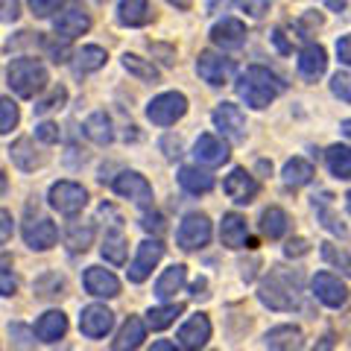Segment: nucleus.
Returning <instances> with one entry per match:
<instances>
[{"instance_id": "f257e3e1", "label": "nucleus", "mask_w": 351, "mask_h": 351, "mask_svg": "<svg viewBox=\"0 0 351 351\" xmlns=\"http://www.w3.org/2000/svg\"><path fill=\"white\" fill-rule=\"evenodd\" d=\"M234 88H237V97L249 108L261 112V108H267L276 97H281L284 91H287V82H284L278 73H272L269 68L252 64V68H246V73L237 80Z\"/></svg>"}, {"instance_id": "f03ea898", "label": "nucleus", "mask_w": 351, "mask_h": 351, "mask_svg": "<svg viewBox=\"0 0 351 351\" xmlns=\"http://www.w3.org/2000/svg\"><path fill=\"white\" fill-rule=\"evenodd\" d=\"M6 82L21 97V100H32V97L41 94L44 88H47L50 76H47V68H44L38 59L21 56L6 68Z\"/></svg>"}, {"instance_id": "7ed1b4c3", "label": "nucleus", "mask_w": 351, "mask_h": 351, "mask_svg": "<svg viewBox=\"0 0 351 351\" xmlns=\"http://www.w3.org/2000/svg\"><path fill=\"white\" fill-rule=\"evenodd\" d=\"M261 304H267L269 311H295L299 307V278L290 281L284 272L272 269L258 287Z\"/></svg>"}, {"instance_id": "20e7f679", "label": "nucleus", "mask_w": 351, "mask_h": 351, "mask_svg": "<svg viewBox=\"0 0 351 351\" xmlns=\"http://www.w3.org/2000/svg\"><path fill=\"white\" fill-rule=\"evenodd\" d=\"M188 114V97L182 91H164L147 103V120L156 126H173Z\"/></svg>"}, {"instance_id": "39448f33", "label": "nucleus", "mask_w": 351, "mask_h": 351, "mask_svg": "<svg viewBox=\"0 0 351 351\" xmlns=\"http://www.w3.org/2000/svg\"><path fill=\"white\" fill-rule=\"evenodd\" d=\"M47 202H50L53 211H59L62 217H76V214L85 211V205H88V191L82 188V184L62 179V182H53V184H50Z\"/></svg>"}, {"instance_id": "423d86ee", "label": "nucleus", "mask_w": 351, "mask_h": 351, "mask_svg": "<svg viewBox=\"0 0 351 351\" xmlns=\"http://www.w3.org/2000/svg\"><path fill=\"white\" fill-rule=\"evenodd\" d=\"M91 29V15L82 6V0H68L56 15H53V32L62 36L64 41H73Z\"/></svg>"}, {"instance_id": "0eeeda50", "label": "nucleus", "mask_w": 351, "mask_h": 351, "mask_svg": "<svg viewBox=\"0 0 351 351\" xmlns=\"http://www.w3.org/2000/svg\"><path fill=\"white\" fill-rule=\"evenodd\" d=\"M112 191L120 199H129L138 208H152V184L147 182V176H141L135 170H123L120 176H114Z\"/></svg>"}, {"instance_id": "6e6552de", "label": "nucleus", "mask_w": 351, "mask_h": 351, "mask_svg": "<svg viewBox=\"0 0 351 351\" xmlns=\"http://www.w3.org/2000/svg\"><path fill=\"white\" fill-rule=\"evenodd\" d=\"M208 240H211V219L199 211L188 214L179 223V228H176V243H179V249H184V252L202 249V246H208Z\"/></svg>"}, {"instance_id": "1a4fd4ad", "label": "nucleus", "mask_w": 351, "mask_h": 351, "mask_svg": "<svg viewBox=\"0 0 351 351\" xmlns=\"http://www.w3.org/2000/svg\"><path fill=\"white\" fill-rule=\"evenodd\" d=\"M164 258V243L156 237V240H144V243L138 246L135 252V261L129 263V269H126V276L132 284H144L149 276H152V269L158 267V261Z\"/></svg>"}, {"instance_id": "9d476101", "label": "nucleus", "mask_w": 351, "mask_h": 351, "mask_svg": "<svg viewBox=\"0 0 351 351\" xmlns=\"http://www.w3.org/2000/svg\"><path fill=\"white\" fill-rule=\"evenodd\" d=\"M211 120H214V126L219 129V135L228 138L232 144H243V141H246V114L240 112V106L219 103L214 108Z\"/></svg>"}, {"instance_id": "9b49d317", "label": "nucleus", "mask_w": 351, "mask_h": 351, "mask_svg": "<svg viewBox=\"0 0 351 351\" xmlns=\"http://www.w3.org/2000/svg\"><path fill=\"white\" fill-rule=\"evenodd\" d=\"M196 73H199V80L208 85H226L234 76V59H226V56H219V53L205 50V53H199V59H196Z\"/></svg>"}, {"instance_id": "f8f14e48", "label": "nucleus", "mask_w": 351, "mask_h": 351, "mask_svg": "<svg viewBox=\"0 0 351 351\" xmlns=\"http://www.w3.org/2000/svg\"><path fill=\"white\" fill-rule=\"evenodd\" d=\"M114 328V313L106 304H88L80 313V331L88 339H103Z\"/></svg>"}, {"instance_id": "ddd939ff", "label": "nucleus", "mask_w": 351, "mask_h": 351, "mask_svg": "<svg viewBox=\"0 0 351 351\" xmlns=\"http://www.w3.org/2000/svg\"><path fill=\"white\" fill-rule=\"evenodd\" d=\"M223 191H226V196H228V199H232V202H237V205H249V202L258 196L261 184H258V179H255V176H252L249 170H243V167H234L232 173L226 176Z\"/></svg>"}, {"instance_id": "4468645a", "label": "nucleus", "mask_w": 351, "mask_h": 351, "mask_svg": "<svg viewBox=\"0 0 351 351\" xmlns=\"http://www.w3.org/2000/svg\"><path fill=\"white\" fill-rule=\"evenodd\" d=\"M311 287H313V295L319 299L325 307H343L348 302V290H346V284L339 281L334 272H316L313 281H311Z\"/></svg>"}, {"instance_id": "2eb2a0df", "label": "nucleus", "mask_w": 351, "mask_h": 351, "mask_svg": "<svg viewBox=\"0 0 351 351\" xmlns=\"http://www.w3.org/2000/svg\"><path fill=\"white\" fill-rule=\"evenodd\" d=\"M176 339H179V348H184V351H199V348H205L208 339H211V319H208L205 313H193L191 319L179 328Z\"/></svg>"}, {"instance_id": "dca6fc26", "label": "nucleus", "mask_w": 351, "mask_h": 351, "mask_svg": "<svg viewBox=\"0 0 351 351\" xmlns=\"http://www.w3.org/2000/svg\"><path fill=\"white\" fill-rule=\"evenodd\" d=\"M59 240V228L56 223H50L47 217H36V219H27L24 223V243L32 252H47L56 246Z\"/></svg>"}, {"instance_id": "f3484780", "label": "nucleus", "mask_w": 351, "mask_h": 351, "mask_svg": "<svg viewBox=\"0 0 351 351\" xmlns=\"http://www.w3.org/2000/svg\"><path fill=\"white\" fill-rule=\"evenodd\" d=\"M219 243L226 249H252L255 240L249 237V226L240 214H223V223H219Z\"/></svg>"}, {"instance_id": "a211bd4d", "label": "nucleus", "mask_w": 351, "mask_h": 351, "mask_svg": "<svg viewBox=\"0 0 351 351\" xmlns=\"http://www.w3.org/2000/svg\"><path fill=\"white\" fill-rule=\"evenodd\" d=\"M228 156H232L228 144L217 135H199L193 144V158L199 161L202 167H219V164L228 161Z\"/></svg>"}, {"instance_id": "6ab92c4d", "label": "nucleus", "mask_w": 351, "mask_h": 351, "mask_svg": "<svg viewBox=\"0 0 351 351\" xmlns=\"http://www.w3.org/2000/svg\"><path fill=\"white\" fill-rule=\"evenodd\" d=\"M85 290L97 295V299H114L120 295V281L112 269H103V267H88L85 276H82Z\"/></svg>"}, {"instance_id": "aec40b11", "label": "nucleus", "mask_w": 351, "mask_h": 351, "mask_svg": "<svg viewBox=\"0 0 351 351\" xmlns=\"http://www.w3.org/2000/svg\"><path fill=\"white\" fill-rule=\"evenodd\" d=\"M211 41L219 50H240L246 44V27L237 18H223L211 27Z\"/></svg>"}, {"instance_id": "412c9836", "label": "nucleus", "mask_w": 351, "mask_h": 351, "mask_svg": "<svg viewBox=\"0 0 351 351\" xmlns=\"http://www.w3.org/2000/svg\"><path fill=\"white\" fill-rule=\"evenodd\" d=\"M295 64H299V73L304 80H319V76L328 71V53H325V47H319V44H304L299 50Z\"/></svg>"}, {"instance_id": "4be33fe9", "label": "nucleus", "mask_w": 351, "mask_h": 351, "mask_svg": "<svg viewBox=\"0 0 351 351\" xmlns=\"http://www.w3.org/2000/svg\"><path fill=\"white\" fill-rule=\"evenodd\" d=\"M263 346L272 348V351H290V348H302L304 346V337H302V328L295 325H276L263 334Z\"/></svg>"}, {"instance_id": "5701e85b", "label": "nucleus", "mask_w": 351, "mask_h": 351, "mask_svg": "<svg viewBox=\"0 0 351 351\" xmlns=\"http://www.w3.org/2000/svg\"><path fill=\"white\" fill-rule=\"evenodd\" d=\"M36 334L41 343H59V339L68 334V316H64L62 311H47V313H41L38 316V322H36Z\"/></svg>"}, {"instance_id": "b1692460", "label": "nucleus", "mask_w": 351, "mask_h": 351, "mask_svg": "<svg viewBox=\"0 0 351 351\" xmlns=\"http://www.w3.org/2000/svg\"><path fill=\"white\" fill-rule=\"evenodd\" d=\"M147 322L144 319H138V316H129V319L123 322V328H120V334L114 337V343L112 348L114 351H132V348H141L144 346V339H147Z\"/></svg>"}, {"instance_id": "393cba45", "label": "nucleus", "mask_w": 351, "mask_h": 351, "mask_svg": "<svg viewBox=\"0 0 351 351\" xmlns=\"http://www.w3.org/2000/svg\"><path fill=\"white\" fill-rule=\"evenodd\" d=\"M149 0H120L117 3V24L120 27H129V29H135V27H144L149 24Z\"/></svg>"}, {"instance_id": "a878e982", "label": "nucleus", "mask_w": 351, "mask_h": 351, "mask_svg": "<svg viewBox=\"0 0 351 351\" xmlns=\"http://www.w3.org/2000/svg\"><path fill=\"white\" fill-rule=\"evenodd\" d=\"M106 62H108V56H106V50H103V47H97V44H85L82 50H76V53H73L71 68H73L76 76H88V73L100 71Z\"/></svg>"}, {"instance_id": "bb28decb", "label": "nucleus", "mask_w": 351, "mask_h": 351, "mask_svg": "<svg viewBox=\"0 0 351 351\" xmlns=\"http://www.w3.org/2000/svg\"><path fill=\"white\" fill-rule=\"evenodd\" d=\"M82 132L88 141H94L97 147H108L114 141V129H112V117L106 112H94L88 114V120L82 123Z\"/></svg>"}, {"instance_id": "cd10ccee", "label": "nucleus", "mask_w": 351, "mask_h": 351, "mask_svg": "<svg viewBox=\"0 0 351 351\" xmlns=\"http://www.w3.org/2000/svg\"><path fill=\"white\" fill-rule=\"evenodd\" d=\"M184 281H188V267H184V263H173V267L164 269L161 278L156 281V295L161 302H167L184 287Z\"/></svg>"}, {"instance_id": "c85d7f7f", "label": "nucleus", "mask_w": 351, "mask_h": 351, "mask_svg": "<svg viewBox=\"0 0 351 351\" xmlns=\"http://www.w3.org/2000/svg\"><path fill=\"white\" fill-rule=\"evenodd\" d=\"M313 176H316L313 164L307 161V158H302V156L290 158L287 164H284V170H281V179H284L287 188H304V184L313 182Z\"/></svg>"}, {"instance_id": "c756f323", "label": "nucleus", "mask_w": 351, "mask_h": 351, "mask_svg": "<svg viewBox=\"0 0 351 351\" xmlns=\"http://www.w3.org/2000/svg\"><path fill=\"white\" fill-rule=\"evenodd\" d=\"M261 232H263V237H269V240L284 237V234L290 232V217H287V211L278 208V205H269L267 211L261 214Z\"/></svg>"}, {"instance_id": "7c9ffc66", "label": "nucleus", "mask_w": 351, "mask_h": 351, "mask_svg": "<svg viewBox=\"0 0 351 351\" xmlns=\"http://www.w3.org/2000/svg\"><path fill=\"white\" fill-rule=\"evenodd\" d=\"M176 179H179L182 191H188V193H193V196L208 193V191L214 188V176L208 173V170H202V167H182Z\"/></svg>"}, {"instance_id": "2f4dec72", "label": "nucleus", "mask_w": 351, "mask_h": 351, "mask_svg": "<svg viewBox=\"0 0 351 351\" xmlns=\"http://www.w3.org/2000/svg\"><path fill=\"white\" fill-rule=\"evenodd\" d=\"M325 164H328V170H331L334 179L348 182L351 179V147H346V144L328 147L325 149Z\"/></svg>"}, {"instance_id": "473e14b6", "label": "nucleus", "mask_w": 351, "mask_h": 351, "mask_svg": "<svg viewBox=\"0 0 351 351\" xmlns=\"http://www.w3.org/2000/svg\"><path fill=\"white\" fill-rule=\"evenodd\" d=\"M120 64H123V71L129 76H135L138 82H158V68L149 59L138 56V53H123V56H120Z\"/></svg>"}, {"instance_id": "72a5a7b5", "label": "nucleus", "mask_w": 351, "mask_h": 351, "mask_svg": "<svg viewBox=\"0 0 351 351\" xmlns=\"http://www.w3.org/2000/svg\"><path fill=\"white\" fill-rule=\"evenodd\" d=\"M100 255H103V261L114 263V267H123L126 263V237H123V232H120V226H114L112 232L103 237Z\"/></svg>"}, {"instance_id": "f704fd0d", "label": "nucleus", "mask_w": 351, "mask_h": 351, "mask_svg": "<svg viewBox=\"0 0 351 351\" xmlns=\"http://www.w3.org/2000/svg\"><path fill=\"white\" fill-rule=\"evenodd\" d=\"M9 156H12L15 167H18V170H24V173L41 167V158L36 156V147H32V141H29V138H18L15 144L9 147Z\"/></svg>"}, {"instance_id": "c9c22d12", "label": "nucleus", "mask_w": 351, "mask_h": 351, "mask_svg": "<svg viewBox=\"0 0 351 351\" xmlns=\"http://www.w3.org/2000/svg\"><path fill=\"white\" fill-rule=\"evenodd\" d=\"M182 313V304H161V307H149L147 311V325L152 331H164L176 322V316Z\"/></svg>"}, {"instance_id": "e433bc0d", "label": "nucleus", "mask_w": 351, "mask_h": 351, "mask_svg": "<svg viewBox=\"0 0 351 351\" xmlns=\"http://www.w3.org/2000/svg\"><path fill=\"white\" fill-rule=\"evenodd\" d=\"M94 240V226L91 223H71L68 226V234H64V243H68L71 252H85L88 246H91Z\"/></svg>"}, {"instance_id": "4c0bfd02", "label": "nucleus", "mask_w": 351, "mask_h": 351, "mask_svg": "<svg viewBox=\"0 0 351 351\" xmlns=\"http://www.w3.org/2000/svg\"><path fill=\"white\" fill-rule=\"evenodd\" d=\"M313 208L319 211V219H322V226L328 228V232H334V234H339L343 237L346 234V228H343V223L334 217V211H331V193H322L319 199L313 196Z\"/></svg>"}, {"instance_id": "58836bf2", "label": "nucleus", "mask_w": 351, "mask_h": 351, "mask_svg": "<svg viewBox=\"0 0 351 351\" xmlns=\"http://www.w3.org/2000/svg\"><path fill=\"white\" fill-rule=\"evenodd\" d=\"M64 103H68V88L64 85H53L50 88V94L47 97H41V100H36V114H50V112H56V108H62Z\"/></svg>"}, {"instance_id": "ea45409f", "label": "nucleus", "mask_w": 351, "mask_h": 351, "mask_svg": "<svg viewBox=\"0 0 351 351\" xmlns=\"http://www.w3.org/2000/svg\"><path fill=\"white\" fill-rule=\"evenodd\" d=\"M36 293L41 299H59V295H64V278L56 276V272H47V276L36 281Z\"/></svg>"}, {"instance_id": "a19ab883", "label": "nucleus", "mask_w": 351, "mask_h": 351, "mask_svg": "<svg viewBox=\"0 0 351 351\" xmlns=\"http://www.w3.org/2000/svg\"><path fill=\"white\" fill-rule=\"evenodd\" d=\"M322 258L331 263V267H337V269H343L346 276L351 278V255L348 252H343V249H337L334 243H322Z\"/></svg>"}, {"instance_id": "79ce46f5", "label": "nucleus", "mask_w": 351, "mask_h": 351, "mask_svg": "<svg viewBox=\"0 0 351 351\" xmlns=\"http://www.w3.org/2000/svg\"><path fill=\"white\" fill-rule=\"evenodd\" d=\"M18 126V106L12 103V97H3L0 100V132L9 135Z\"/></svg>"}, {"instance_id": "37998d69", "label": "nucleus", "mask_w": 351, "mask_h": 351, "mask_svg": "<svg viewBox=\"0 0 351 351\" xmlns=\"http://www.w3.org/2000/svg\"><path fill=\"white\" fill-rule=\"evenodd\" d=\"M331 94L339 97L343 103H351V73L337 71V73L331 76Z\"/></svg>"}, {"instance_id": "c03bdc74", "label": "nucleus", "mask_w": 351, "mask_h": 351, "mask_svg": "<svg viewBox=\"0 0 351 351\" xmlns=\"http://www.w3.org/2000/svg\"><path fill=\"white\" fill-rule=\"evenodd\" d=\"M9 337H12V346H21V348H32L36 346V331H29L27 325H9Z\"/></svg>"}, {"instance_id": "a18cd8bd", "label": "nucleus", "mask_w": 351, "mask_h": 351, "mask_svg": "<svg viewBox=\"0 0 351 351\" xmlns=\"http://www.w3.org/2000/svg\"><path fill=\"white\" fill-rule=\"evenodd\" d=\"M234 6L240 9V12H246L249 18H263L269 12L272 0H234Z\"/></svg>"}, {"instance_id": "49530a36", "label": "nucleus", "mask_w": 351, "mask_h": 351, "mask_svg": "<svg viewBox=\"0 0 351 351\" xmlns=\"http://www.w3.org/2000/svg\"><path fill=\"white\" fill-rule=\"evenodd\" d=\"M36 138L41 144H59L62 141V129L56 123H50V120H44V123L36 126Z\"/></svg>"}, {"instance_id": "de8ad7c7", "label": "nucleus", "mask_w": 351, "mask_h": 351, "mask_svg": "<svg viewBox=\"0 0 351 351\" xmlns=\"http://www.w3.org/2000/svg\"><path fill=\"white\" fill-rule=\"evenodd\" d=\"M0 295H3V299L15 295V276H12V267H9L6 255H3V267H0Z\"/></svg>"}, {"instance_id": "09e8293b", "label": "nucleus", "mask_w": 351, "mask_h": 351, "mask_svg": "<svg viewBox=\"0 0 351 351\" xmlns=\"http://www.w3.org/2000/svg\"><path fill=\"white\" fill-rule=\"evenodd\" d=\"M27 3H29V12L36 18H50L53 12H56L59 0H27Z\"/></svg>"}, {"instance_id": "8fccbe9b", "label": "nucleus", "mask_w": 351, "mask_h": 351, "mask_svg": "<svg viewBox=\"0 0 351 351\" xmlns=\"http://www.w3.org/2000/svg\"><path fill=\"white\" fill-rule=\"evenodd\" d=\"M311 252V243H307L304 237H295V240H290L287 246H284V255L287 258H302V255H307Z\"/></svg>"}, {"instance_id": "3c124183", "label": "nucleus", "mask_w": 351, "mask_h": 351, "mask_svg": "<svg viewBox=\"0 0 351 351\" xmlns=\"http://www.w3.org/2000/svg\"><path fill=\"white\" fill-rule=\"evenodd\" d=\"M21 15V0H3V24H15Z\"/></svg>"}, {"instance_id": "603ef678", "label": "nucleus", "mask_w": 351, "mask_h": 351, "mask_svg": "<svg viewBox=\"0 0 351 351\" xmlns=\"http://www.w3.org/2000/svg\"><path fill=\"white\" fill-rule=\"evenodd\" d=\"M141 226H144V232L161 234V232H164V217H161V214H147L144 219H141Z\"/></svg>"}, {"instance_id": "864d4df0", "label": "nucleus", "mask_w": 351, "mask_h": 351, "mask_svg": "<svg viewBox=\"0 0 351 351\" xmlns=\"http://www.w3.org/2000/svg\"><path fill=\"white\" fill-rule=\"evenodd\" d=\"M337 56H339V62L351 68V36H343L337 41Z\"/></svg>"}, {"instance_id": "5fc2aeb1", "label": "nucleus", "mask_w": 351, "mask_h": 351, "mask_svg": "<svg viewBox=\"0 0 351 351\" xmlns=\"http://www.w3.org/2000/svg\"><path fill=\"white\" fill-rule=\"evenodd\" d=\"M9 237H12V214L3 208V211H0V240L9 243Z\"/></svg>"}, {"instance_id": "6e6d98bb", "label": "nucleus", "mask_w": 351, "mask_h": 351, "mask_svg": "<svg viewBox=\"0 0 351 351\" xmlns=\"http://www.w3.org/2000/svg\"><path fill=\"white\" fill-rule=\"evenodd\" d=\"M272 41H276V47H278L281 53H290V50H293L290 44L284 41V32H281V29H276V32H272Z\"/></svg>"}, {"instance_id": "4d7b16f0", "label": "nucleus", "mask_w": 351, "mask_h": 351, "mask_svg": "<svg viewBox=\"0 0 351 351\" xmlns=\"http://www.w3.org/2000/svg\"><path fill=\"white\" fill-rule=\"evenodd\" d=\"M322 3L331 9V12H343V9L348 6V0H322Z\"/></svg>"}, {"instance_id": "13d9d810", "label": "nucleus", "mask_w": 351, "mask_h": 351, "mask_svg": "<svg viewBox=\"0 0 351 351\" xmlns=\"http://www.w3.org/2000/svg\"><path fill=\"white\" fill-rule=\"evenodd\" d=\"M205 287H208L205 278H196V281L191 284V295H205Z\"/></svg>"}, {"instance_id": "bf43d9fd", "label": "nucleus", "mask_w": 351, "mask_h": 351, "mask_svg": "<svg viewBox=\"0 0 351 351\" xmlns=\"http://www.w3.org/2000/svg\"><path fill=\"white\" fill-rule=\"evenodd\" d=\"M339 129H343V135L351 141V117H348V120H343V123H339Z\"/></svg>"}, {"instance_id": "052dcab7", "label": "nucleus", "mask_w": 351, "mask_h": 351, "mask_svg": "<svg viewBox=\"0 0 351 351\" xmlns=\"http://www.w3.org/2000/svg\"><path fill=\"white\" fill-rule=\"evenodd\" d=\"M152 348H176V343H164V339H158V343H152Z\"/></svg>"}, {"instance_id": "680f3d73", "label": "nucleus", "mask_w": 351, "mask_h": 351, "mask_svg": "<svg viewBox=\"0 0 351 351\" xmlns=\"http://www.w3.org/2000/svg\"><path fill=\"white\" fill-rule=\"evenodd\" d=\"M170 3H179L182 9H188V6H191V0H170Z\"/></svg>"}, {"instance_id": "e2e57ef3", "label": "nucleus", "mask_w": 351, "mask_h": 351, "mask_svg": "<svg viewBox=\"0 0 351 351\" xmlns=\"http://www.w3.org/2000/svg\"><path fill=\"white\" fill-rule=\"evenodd\" d=\"M346 205H348V214H351V191L346 193Z\"/></svg>"}, {"instance_id": "0e129e2a", "label": "nucleus", "mask_w": 351, "mask_h": 351, "mask_svg": "<svg viewBox=\"0 0 351 351\" xmlns=\"http://www.w3.org/2000/svg\"><path fill=\"white\" fill-rule=\"evenodd\" d=\"M100 3H103V0H100Z\"/></svg>"}]
</instances>
